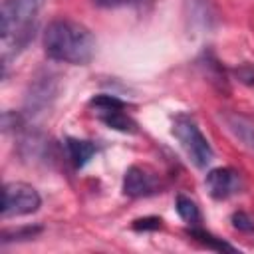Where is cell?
Masks as SVG:
<instances>
[{"mask_svg": "<svg viewBox=\"0 0 254 254\" xmlns=\"http://www.w3.org/2000/svg\"><path fill=\"white\" fill-rule=\"evenodd\" d=\"M204 187L208 194L216 200H224L242 189V177L236 169L232 167H216L210 169L204 177Z\"/></svg>", "mask_w": 254, "mask_h": 254, "instance_id": "obj_5", "label": "cell"}, {"mask_svg": "<svg viewBox=\"0 0 254 254\" xmlns=\"http://www.w3.org/2000/svg\"><path fill=\"white\" fill-rule=\"evenodd\" d=\"M238 81L246 83V85H254V65L252 64H242L240 67L234 69Z\"/></svg>", "mask_w": 254, "mask_h": 254, "instance_id": "obj_14", "label": "cell"}, {"mask_svg": "<svg viewBox=\"0 0 254 254\" xmlns=\"http://www.w3.org/2000/svg\"><path fill=\"white\" fill-rule=\"evenodd\" d=\"M65 151H67V157L71 161V165L75 169H81L89 163V159L95 155L97 147L91 143V141H83V139H73V137H67L65 139Z\"/></svg>", "mask_w": 254, "mask_h": 254, "instance_id": "obj_8", "label": "cell"}, {"mask_svg": "<svg viewBox=\"0 0 254 254\" xmlns=\"http://www.w3.org/2000/svg\"><path fill=\"white\" fill-rule=\"evenodd\" d=\"M44 0H4L0 10V36L4 60L22 50L34 36V24Z\"/></svg>", "mask_w": 254, "mask_h": 254, "instance_id": "obj_2", "label": "cell"}, {"mask_svg": "<svg viewBox=\"0 0 254 254\" xmlns=\"http://www.w3.org/2000/svg\"><path fill=\"white\" fill-rule=\"evenodd\" d=\"M161 187L159 177L141 165H133L125 171L123 177V194L131 196V198H139V196H147L157 192V189Z\"/></svg>", "mask_w": 254, "mask_h": 254, "instance_id": "obj_6", "label": "cell"}, {"mask_svg": "<svg viewBox=\"0 0 254 254\" xmlns=\"http://www.w3.org/2000/svg\"><path fill=\"white\" fill-rule=\"evenodd\" d=\"M173 135L179 139V143L183 145V149L187 151V155L198 169H204L210 165V161L214 159V151H212L210 143L206 141V137L200 133L198 125L189 115L175 117Z\"/></svg>", "mask_w": 254, "mask_h": 254, "instance_id": "obj_3", "label": "cell"}, {"mask_svg": "<svg viewBox=\"0 0 254 254\" xmlns=\"http://www.w3.org/2000/svg\"><path fill=\"white\" fill-rule=\"evenodd\" d=\"M143 0H93L95 6L99 8H123V6H137Z\"/></svg>", "mask_w": 254, "mask_h": 254, "instance_id": "obj_16", "label": "cell"}, {"mask_svg": "<svg viewBox=\"0 0 254 254\" xmlns=\"http://www.w3.org/2000/svg\"><path fill=\"white\" fill-rule=\"evenodd\" d=\"M175 208H177L179 216H181L187 224L196 226V224L200 222V210H198L196 202H194V200H190L189 196L179 194V196H177V202H175Z\"/></svg>", "mask_w": 254, "mask_h": 254, "instance_id": "obj_10", "label": "cell"}, {"mask_svg": "<svg viewBox=\"0 0 254 254\" xmlns=\"http://www.w3.org/2000/svg\"><path fill=\"white\" fill-rule=\"evenodd\" d=\"M109 129L121 131V133H135L137 131V123L125 113V107H117L111 111H105L101 115H97Z\"/></svg>", "mask_w": 254, "mask_h": 254, "instance_id": "obj_9", "label": "cell"}, {"mask_svg": "<svg viewBox=\"0 0 254 254\" xmlns=\"http://www.w3.org/2000/svg\"><path fill=\"white\" fill-rule=\"evenodd\" d=\"M44 52L54 62L85 65L95 54V38L79 22L54 20L44 32Z\"/></svg>", "mask_w": 254, "mask_h": 254, "instance_id": "obj_1", "label": "cell"}, {"mask_svg": "<svg viewBox=\"0 0 254 254\" xmlns=\"http://www.w3.org/2000/svg\"><path fill=\"white\" fill-rule=\"evenodd\" d=\"M42 206V198L32 185L6 183L2 190V216H24L32 214Z\"/></svg>", "mask_w": 254, "mask_h": 254, "instance_id": "obj_4", "label": "cell"}, {"mask_svg": "<svg viewBox=\"0 0 254 254\" xmlns=\"http://www.w3.org/2000/svg\"><path fill=\"white\" fill-rule=\"evenodd\" d=\"M224 123L226 127L230 129V133L242 141L248 149L254 151V119L248 117V115H242V113H236V111H228L224 113Z\"/></svg>", "mask_w": 254, "mask_h": 254, "instance_id": "obj_7", "label": "cell"}, {"mask_svg": "<svg viewBox=\"0 0 254 254\" xmlns=\"http://www.w3.org/2000/svg\"><path fill=\"white\" fill-rule=\"evenodd\" d=\"M40 230H42L40 226H34V228H32V226H26V228H20V230H14V232H4V234H2V242H4V240H8L10 236H14L12 240H22V238H32V236H36V234H38Z\"/></svg>", "mask_w": 254, "mask_h": 254, "instance_id": "obj_13", "label": "cell"}, {"mask_svg": "<svg viewBox=\"0 0 254 254\" xmlns=\"http://www.w3.org/2000/svg\"><path fill=\"white\" fill-rule=\"evenodd\" d=\"M133 228H135V230H157V228H161V218H157V216L137 218V220L133 222Z\"/></svg>", "mask_w": 254, "mask_h": 254, "instance_id": "obj_15", "label": "cell"}, {"mask_svg": "<svg viewBox=\"0 0 254 254\" xmlns=\"http://www.w3.org/2000/svg\"><path fill=\"white\" fill-rule=\"evenodd\" d=\"M190 236H192V238H196L198 242H202V244H204V246H208V248H214V250H226V252H236V248H234V246H230L228 242H224V240H220V238L212 236L210 232H204L202 228L192 226V228H190Z\"/></svg>", "mask_w": 254, "mask_h": 254, "instance_id": "obj_11", "label": "cell"}, {"mask_svg": "<svg viewBox=\"0 0 254 254\" xmlns=\"http://www.w3.org/2000/svg\"><path fill=\"white\" fill-rule=\"evenodd\" d=\"M232 226L238 228V230H242V232H252L254 230V220L246 212L238 210V212L232 214Z\"/></svg>", "mask_w": 254, "mask_h": 254, "instance_id": "obj_12", "label": "cell"}]
</instances>
